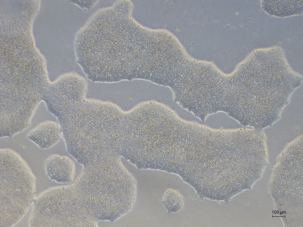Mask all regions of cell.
I'll use <instances>...</instances> for the list:
<instances>
[{
  "instance_id": "1",
  "label": "cell",
  "mask_w": 303,
  "mask_h": 227,
  "mask_svg": "<svg viewBox=\"0 0 303 227\" xmlns=\"http://www.w3.org/2000/svg\"><path fill=\"white\" fill-rule=\"evenodd\" d=\"M0 226H11L26 213L34 198V176L25 161L9 148L0 149Z\"/></svg>"
},
{
  "instance_id": "2",
  "label": "cell",
  "mask_w": 303,
  "mask_h": 227,
  "mask_svg": "<svg viewBox=\"0 0 303 227\" xmlns=\"http://www.w3.org/2000/svg\"><path fill=\"white\" fill-rule=\"evenodd\" d=\"M62 131L60 125L51 121L41 123L30 131L27 137L41 149H49L61 139Z\"/></svg>"
},
{
  "instance_id": "3",
  "label": "cell",
  "mask_w": 303,
  "mask_h": 227,
  "mask_svg": "<svg viewBox=\"0 0 303 227\" xmlns=\"http://www.w3.org/2000/svg\"><path fill=\"white\" fill-rule=\"evenodd\" d=\"M69 160L64 156L54 154L45 160L44 168L47 177L56 182H64V179L68 173Z\"/></svg>"
},
{
  "instance_id": "4",
  "label": "cell",
  "mask_w": 303,
  "mask_h": 227,
  "mask_svg": "<svg viewBox=\"0 0 303 227\" xmlns=\"http://www.w3.org/2000/svg\"><path fill=\"white\" fill-rule=\"evenodd\" d=\"M162 202L170 213L178 211L183 205L181 196L177 192L173 189H170L165 193Z\"/></svg>"
}]
</instances>
